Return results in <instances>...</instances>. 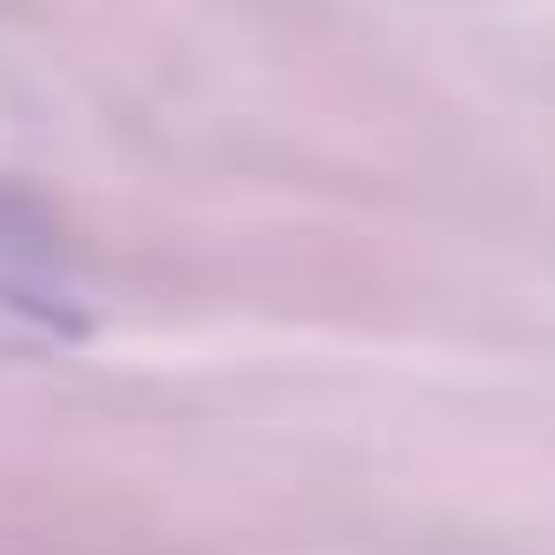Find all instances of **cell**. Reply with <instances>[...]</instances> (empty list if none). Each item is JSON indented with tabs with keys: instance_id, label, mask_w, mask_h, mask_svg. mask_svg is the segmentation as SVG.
Wrapping results in <instances>:
<instances>
[{
	"instance_id": "1",
	"label": "cell",
	"mask_w": 555,
	"mask_h": 555,
	"mask_svg": "<svg viewBox=\"0 0 555 555\" xmlns=\"http://www.w3.org/2000/svg\"><path fill=\"white\" fill-rule=\"evenodd\" d=\"M85 327H92V297L77 282L62 229L16 191H0V335L77 343Z\"/></svg>"
}]
</instances>
